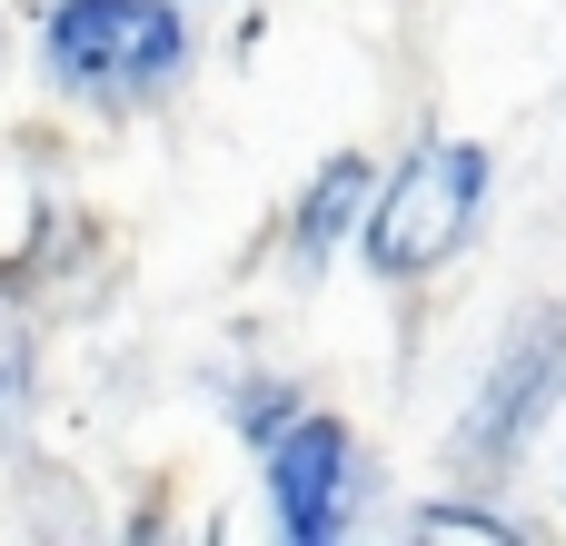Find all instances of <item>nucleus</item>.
<instances>
[{"label": "nucleus", "mask_w": 566, "mask_h": 546, "mask_svg": "<svg viewBox=\"0 0 566 546\" xmlns=\"http://www.w3.org/2000/svg\"><path fill=\"white\" fill-rule=\"evenodd\" d=\"M40 70L70 99L139 109L189 80V20L179 0H50L40 10Z\"/></svg>", "instance_id": "obj_2"}, {"label": "nucleus", "mask_w": 566, "mask_h": 546, "mask_svg": "<svg viewBox=\"0 0 566 546\" xmlns=\"http://www.w3.org/2000/svg\"><path fill=\"white\" fill-rule=\"evenodd\" d=\"M408 527H418V537H527L517 517H497V507H458V497H438V507H418Z\"/></svg>", "instance_id": "obj_6"}, {"label": "nucleus", "mask_w": 566, "mask_h": 546, "mask_svg": "<svg viewBox=\"0 0 566 546\" xmlns=\"http://www.w3.org/2000/svg\"><path fill=\"white\" fill-rule=\"evenodd\" d=\"M488 189H497V159H488L478 139H418V149L378 179V199H368V219H358L368 279H388V288L438 279V269L478 239Z\"/></svg>", "instance_id": "obj_1"}, {"label": "nucleus", "mask_w": 566, "mask_h": 546, "mask_svg": "<svg viewBox=\"0 0 566 546\" xmlns=\"http://www.w3.org/2000/svg\"><path fill=\"white\" fill-rule=\"evenodd\" d=\"M259 458H269V517H279V537H289V546H328V537L358 527V487H368V468H358V438H348L338 418L298 408Z\"/></svg>", "instance_id": "obj_4"}, {"label": "nucleus", "mask_w": 566, "mask_h": 546, "mask_svg": "<svg viewBox=\"0 0 566 546\" xmlns=\"http://www.w3.org/2000/svg\"><path fill=\"white\" fill-rule=\"evenodd\" d=\"M368 199H378V169H368V159H328V169L308 179V199H298V229H289V259H298V269H318V259H328L338 239H358Z\"/></svg>", "instance_id": "obj_5"}, {"label": "nucleus", "mask_w": 566, "mask_h": 546, "mask_svg": "<svg viewBox=\"0 0 566 546\" xmlns=\"http://www.w3.org/2000/svg\"><path fill=\"white\" fill-rule=\"evenodd\" d=\"M566 398V308H527L517 328H507V348L488 358V378H478V398H468V418H458V468H478V477H507L527 448H537V428L557 418Z\"/></svg>", "instance_id": "obj_3"}, {"label": "nucleus", "mask_w": 566, "mask_h": 546, "mask_svg": "<svg viewBox=\"0 0 566 546\" xmlns=\"http://www.w3.org/2000/svg\"><path fill=\"white\" fill-rule=\"evenodd\" d=\"M0 398H10V348H0Z\"/></svg>", "instance_id": "obj_7"}]
</instances>
